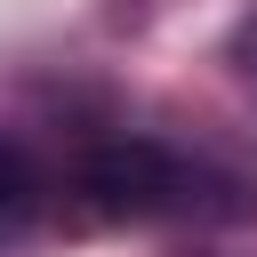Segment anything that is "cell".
<instances>
[{"mask_svg":"<svg viewBox=\"0 0 257 257\" xmlns=\"http://www.w3.org/2000/svg\"><path fill=\"white\" fill-rule=\"evenodd\" d=\"M201 185L209 177L193 161H177L169 145H153V137L96 145L88 169H80V193H88L96 217H193V209H209Z\"/></svg>","mask_w":257,"mask_h":257,"instance_id":"obj_1","label":"cell"},{"mask_svg":"<svg viewBox=\"0 0 257 257\" xmlns=\"http://www.w3.org/2000/svg\"><path fill=\"white\" fill-rule=\"evenodd\" d=\"M40 169H32V153L16 145V137H0V241H16L32 217H40Z\"/></svg>","mask_w":257,"mask_h":257,"instance_id":"obj_2","label":"cell"}]
</instances>
